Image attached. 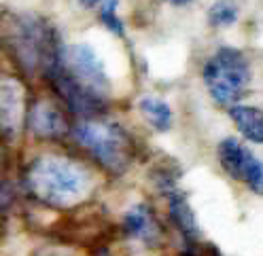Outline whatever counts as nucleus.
<instances>
[{
	"label": "nucleus",
	"mask_w": 263,
	"mask_h": 256,
	"mask_svg": "<svg viewBox=\"0 0 263 256\" xmlns=\"http://www.w3.org/2000/svg\"><path fill=\"white\" fill-rule=\"evenodd\" d=\"M26 182L41 203L49 207H72L89 195L91 176L68 157L43 155L30 163Z\"/></svg>",
	"instance_id": "obj_1"
},
{
	"label": "nucleus",
	"mask_w": 263,
	"mask_h": 256,
	"mask_svg": "<svg viewBox=\"0 0 263 256\" xmlns=\"http://www.w3.org/2000/svg\"><path fill=\"white\" fill-rule=\"evenodd\" d=\"M79 3L83 5L85 9H91V7H96V5H98V0H79Z\"/></svg>",
	"instance_id": "obj_17"
},
{
	"label": "nucleus",
	"mask_w": 263,
	"mask_h": 256,
	"mask_svg": "<svg viewBox=\"0 0 263 256\" xmlns=\"http://www.w3.org/2000/svg\"><path fill=\"white\" fill-rule=\"evenodd\" d=\"M229 119L249 142L263 144V110L255 106H229Z\"/></svg>",
	"instance_id": "obj_12"
},
{
	"label": "nucleus",
	"mask_w": 263,
	"mask_h": 256,
	"mask_svg": "<svg viewBox=\"0 0 263 256\" xmlns=\"http://www.w3.org/2000/svg\"><path fill=\"white\" fill-rule=\"evenodd\" d=\"M28 127L32 136L41 140H60L70 132L64 110L51 100H39L28 113Z\"/></svg>",
	"instance_id": "obj_9"
},
{
	"label": "nucleus",
	"mask_w": 263,
	"mask_h": 256,
	"mask_svg": "<svg viewBox=\"0 0 263 256\" xmlns=\"http://www.w3.org/2000/svg\"><path fill=\"white\" fill-rule=\"evenodd\" d=\"M7 47L28 74L36 70L47 74L64 53L58 32L39 17L13 19L7 32Z\"/></svg>",
	"instance_id": "obj_2"
},
{
	"label": "nucleus",
	"mask_w": 263,
	"mask_h": 256,
	"mask_svg": "<svg viewBox=\"0 0 263 256\" xmlns=\"http://www.w3.org/2000/svg\"><path fill=\"white\" fill-rule=\"evenodd\" d=\"M98 9H100V22L104 24L106 30H110L112 34L117 36H123V22L119 17V0H98Z\"/></svg>",
	"instance_id": "obj_15"
},
{
	"label": "nucleus",
	"mask_w": 263,
	"mask_h": 256,
	"mask_svg": "<svg viewBox=\"0 0 263 256\" xmlns=\"http://www.w3.org/2000/svg\"><path fill=\"white\" fill-rule=\"evenodd\" d=\"M217 157L221 167L232 176V178L244 182L251 186V190L263 195V161L244 146V144L236 138H225L221 140Z\"/></svg>",
	"instance_id": "obj_7"
},
{
	"label": "nucleus",
	"mask_w": 263,
	"mask_h": 256,
	"mask_svg": "<svg viewBox=\"0 0 263 256\" xmlns=\"http://www.w3.org/2000/svg\"><path fill=\"white\" fill-rule=\"evenodd\" d=\"M204 85L219 106H234L251 85V66L240 49L221 47L202 70Z\"/></svg>",
	"instance_id": "obj_4"
},
{
	"label": "nucleus",
	"mask_w": 263,
	"mask_h": 256,
	"mask_svg": "<svg viewBox=\"0 0 263 256\" xmlns=\"http://www.w3.org/2000/svg\"><path fill=\"white\" fill-rule=\"evenodd\" d=\"M62 63L81 85H85L93 93L102 95V98L108 95L110 83H108L104 61L100 59V55H98L89 45L79 42V45L68 47V49H64Z\"/></svg>",
	"instance_id": "obj_6"
},
{
	"label": "nucleus",
	"mask_w": 263,
	"mask_h": 256,
	"mask_svg": "<svg viewBox=\"0 0 263 256\" xmlns=\"http://www.w3.org/2000/svg\"><path fill=\"white\" fill-rule=\"evenodd\" d=\"M166 3H170L172 7H187L189 3H193V0H166Z\"/></svg>",
	"instance_id": "obj_16"
},
{
	"label": "nucleus",
	"mask_w": 263,
	"mask_h": 256,
	"mask_svg": "<svg viewBox=\"0 0 263 256\" xmlns=\"http://www.w3.org/2000/svg\"><path fill=\"white\" fill-rule=\"evenodd\" d=\"M72 136L98 163L110 174H123L134 157V144L119 123L102 119H85L79 123Z\"/></svg>",
	"instance_id": "obj_3"
},
{
	"label": "nucleus",
	"mask_w": 263,
	"mask_h": 256,
	"mask_svg": "<svg viewBox=\"0 0 263 256\" xmlns=\"http://www.w3.org/2000/svg\"><path fill=\"white\" fill-rule=\"evenodd\" d=\"M26 115L24 87L15 78H0V134L7 142H15Z\"/></svg>",
	"instance_id": "obj_8"
},
{
	"label": "nucleus",
	"mask_w": 263,
	"mask_h": 256,
	"mask_svg": "<svg viewBox=\"0 0 263 256\" xmlns=\"http://www.w3.org/2000/svg\"><path fill=\"white\" fill-rule=\"evenodd\" d=\"M138 110L142 113V117L149 121V125L157 132H168L172 127V108L159 100V98H153V95H146L138 102Z\"/></svg>",
	"instance_id": "obj_13"
},
{
	"label": "nucleus",
	"mask_w": 263,
	"mask_h": 256,
	"mask_svg": "<svg viewBox=\"0 0 263 256\" xmlns=\"http://www.w3.org/2000/svg\"><path fill=\"white\" fill-rule=\"evenodd\" d=\"M240 9L236 0H217L215 5L208 9V24L212 28H229L238 22Z\"/></svg>",
	"instance_id": "obj_14"
},
{
	"label": "nucleus",
	"mask_w": 263,
	"mask_h": 256,
	"mask_svg": "<svg viewBox=\"0 0 263 256\" xmlns=\"http://www.w3.org/2000/svg\"><path fill=\"white\" fill-rule=\"evenodd\" d=\"M45 76L49 78V83L53 85L55 93L60 95V100L68 106L70 113L83 117V119H96L106 110V98L93 93L85 85H81L77 78L64 68L62 59Z\"/></svg>",
	"instance_id": "obj_5"
},
{
	"label": "nucleus",
	"mask_w": 263,
	"mask_h": 256,
	"mask_svg": "<svg viewBox=\"0 0 263 256\" xmlns=\"http://www.w3.org/2000/svg\"><path fill=\"white\" fill-rule=\"evenodd\" d=\"M163 193H166V197H168L170 218L174 222V227L180 231L185 244L195 248L197 244H200V231H197V222H195V216L191 212L185 193H180V188H176V184L163 188Z\"/></svg>",
	"instance_id": "obj_11"
},
{
	"label": "nucleus",
	"mask_w": 263,
	"mask_h": 256,
	"mask_svg": "<svg viewBox=\"0 0 263 256\" xmlns=\"http://www.w3.org/2000/svg\"><path fill=\"white\" fill-rule=\"evenodd\" d=\"M123 231L146 248H157L161 244V227L149 205H132L123 216Z\"/></svg>",
	"instance_id": "obj_10"
}]
</instances>
